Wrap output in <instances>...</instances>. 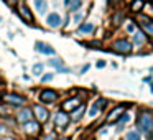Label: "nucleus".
Masks as SVG:
<instances>
[{
    "label": "nucleus",
    "mask_w": 153,
    "mask_h": 140,
    "mask_svg": "<svg viewBox=\"0 0 153 140\" xmlns=\"http://www.w3.org/2000/svg\"><path fill=\"white\" fill-rule=\"evenodd\" d=\"M58 140H69V139H58Z\"/></svg>",
    "instance_id": "obj_33"
},
{
    "label": "nucleus",
    "mask_w": 153,
    "mask_h": 140,
    "mask_svg": "<svg viewBox=\"0 0 153 140\" xmlns=\"http://www.w3.org/2000/svg\"><path fill=\"white\" fill-rule=\"evenodd\" d=\"M35 7H36V10L40 12V13H46L48 5H46V2H45V0H35Z\"/></svg>",
    "instance_id": "obj_20"
},
{
    "label": "nucleus",
    "mask_w": 153,
    "mask_h": 140,
    "mask_svg": "<svg viewBox=\"0 0 153 140\" xmlns=\"http://www.w3.org/2000/svg\"><path fill=\"white\" fill-rule=\"evenodd\" d=\"M81 2H82V0H64V7L69 12H76L77 8L81 7Z\"/></svg>",
    "instance_id": "obj_15"
},
{
    "label": "nucleus",
    "mask_w": 153,
    "mask_h": 140,
    "mask_svg": "<svg viewBox=\"0 0 153 140\" xmlns=\"http://www.w3.org/2000/svg\"><path fill=\"white\" fill-rule=\"evenodd\" d=\"M4 132H5V127L2 125V124H0V133H4Z\"/></svg>",
    "instance_id": "obj_32"
},
{
    "label": "nucleus",
    "mask_w": 153,
    "mask_h": 140,
    "mask_svg": "<svg viewBox=\"0 0 153 140\" xmlns=\"http://www.w3.org/2000/svg\"><path fill=\"white\" fill-rule=\"evenodd\" d=\"M137 125L140 127V130H142L150 140H153V115L150 112H142L138 115Z\"/></svg>",
    "instance_id": "obj_1"
},
{
    "label": "nucleus",
    "mask_w": 153,
    "mask_h": 140,
    "mask_svg": "<svg viewBox=\"0 0 153 140\" xmlns=\"http://www.w3.org/2000/svg\"><path fill=\"white\" fill-rule=\"evenodd\" d=\"M54 139V135H53V133H50V135H46V137H45V140H53Z\"/></svg>",
    "instance_id": "obj_31"
},
{
    "label": "nucleus",
    "mask_w": 153,
    "mask_h": 140,
    "mask_svg": "<svg viewBox=\"0 0 153 140\" xmlns=\"http://www.w3.org/2000/svg\"><path fill=\"white\" fill-rule=\"evenodd\" d=\"M79 33H92L94 31V25L92 23H84V25H81L79 27Z\"/></svg>",
    "instance_id": "obj_21"
},
{
    "label": "nucleus",
    "mask_w": 153,
    "mask_h": 140,
    "mask_svg": "<svg viewBox=\"0 0 153 140\" xmlns=\"http://www.w3.org/2000/svg\"><path fill=\"white\" fill-rule=\"evenodd\" d=\"M145 40H146V36L142 33V31H135V33H133L132 41H133L135 45H143V43H145Z\"/></svg>",
    "instance_id": "obj_18"
},
{
    "label": "nucleus",
    "mask_w": 153,
    "mask_h": 140,
    "mask_svg": "<svg viewBox=\"0 0 153 140\" xmlns=\"http://www.w3.org/2000/svg\"><path fill=\"white\" fill-rule=\"evenodd\" d=\"M18 12H20V15L25 18V20H28L31 23L33 22V15H31V12H30V8L27 7V5H22V7H18Z\"/></svg>",
    "instance_id": "obj_16"
},
{
    "label": "nucleus",
    "mask_w": 153,
    "mask_h": 140,
    "mask_svg": "<svg viewBox=\"0 0 153 140\" xmlns=\"http://www.w3.org/2000/svg\"><path fill=\"white\" fill-rule=\"evenodd\" d=\"M119 2H120V0H109V5H110V7H115Z\"/></svg>",
    "instance_id": "obj_29"
},
{
    "label": "nucleus",
    "mask_w": 153,
    "mask_h": 140,
    "mask_svg": "<svg viewBox=\"0 0 153 140\" xmlns=\"http://www.w3.org/2000/svg\"><path fill=\"white\" fill-rule=\"evenodd\" d=\"M114 50L120 54H128L130 51H132V43L127 41V40H119V41L114 43Z\"/></svg>",
    "instance_id": "obj_2"
},
{
    "label": "nucleus",
    "mask_w": 153,
    "mask_h": 140,
    "mask_svg": "<svg viewBox=\"0 0 153 140\" xmlns=\"http://www.w3.org/2000/svg\"><path fill=\"white\" fill-rule=\"evenodd\" d=\"M41 73H43V64H35L33 66V74H38V76H40Z\"/></svg>",
    "instance_id": "obj_25"
},
{
    "label": "nucleus",
    "mask_w": 153,
    "mask_h": 140,
    "mask_svg": "<svg viewBox=\"0 0 153 140\" xmlns=\"http://www.w3.org/2000/svg\"><path fill=\"white\" fill-rule=\"evenodd\" d=\"M56 99H58V94L53 89H43L40 92V101L43 104H53Z\"/></svg>",
    "instance_id": "obj_4"
},
{
    "label": "nucleus",
    "mask_w": 153,
    "mask_h": 140,
    "mask_svg": "<svg viewBox=\"0 0 153 140\" xmlns=\"http://www.w3.org/2000/svg\"><path fill=\"white\" fill-rule=\"evenodd\" d=\"M140 27L145 30V33L148 35V36H152L153 38V20L152 18H148V17H140Z\"/></svg>",
    "instance_id": "obj_8"
},
{
    "label": "nucleus",
    "mask_w": 153,
    "mask_h": 140,
    "mask_svg": "<svg viewBox=\"0 0 153 140\" xmlns=\"http://www.w3.org/2000/svg\"><path fill=\"white\" fill-rule=\"evenodd\" d=\"M33 112H35V117L38 119V124L46 122V120H48V117H50V115H48L50 112H48V110L45 109L43 106H40V104H36V106L33 107Z\"/></svg>",
    "instance_id": "obj_6"
},
{
    "label": "nucleus",
    "mask_w": 153,
    "mask_h": 140,
    "mask_svg": "<svg viewBox=\"0 0 153 140\" xmlns=\"http://www.w3.org/2000/svg\"><path fill=\"white\" fill-rule=\"evenodd\" d=\"M31 117H33V114H31V109H22L20 112H18V115H17V119H18V122H22L25 125L27 122H30L31 120Z\"/></svg>",
    "instance_id": "obj_10"
},
{
    "label": "nucleus",
    "mask_w": 153,
    "mask_h": 140,
    "mask_svg": "<svg viewBox=\"0 0 153 140\" xmlns=\"http://www.w3.org/2000/svg\"><path fill=\"white\" fill-rule=\"evenodd\" d=\"M50 64H51V66H54V68H58L59 71H66V73H69V69H68V68H64V66H63V61L58 60V58L50 60Z\"/></svg>",
    "instance_id": "obj_19"
},
{
    "label": "nucleus",
    "mask_w": 153,
    "mask_h": 140,
    "mask_svg": "<svg viewBox=\"0 0 153 140\" xmlns=\"http://www.w3.org/2000/svg\"><path fill=\"white\" fill-rule=\"evenodd\" d=\"M4 101L8 104V106H15V107H20V106L25 104V97L17 96V94H5Z\"/></svg>",
    "instance_id": "obj_5"
},
{
    "label": "nucleus",
    "mask_w": 153,
    "mask_h": 140,
    "mask_svg": "<svg viewBox=\"0 0 153 140\" xmlns=\"http://www.w3.org/2000/svg\"><path fill=\"white\" fill-rule=\"evenodd\" d=\"M84 110H86V104H79V107L73 110L71 120H74V122H79V120L82 119V115H84Z\"/></svg>",
    "instance_id": "obj_14"
},
{
    "label": "nucleus",
    "mask_w": 153,
    "mask_h": 140,
    "mask_svg": "<svg viewBox=\"0 0 153 140\" xmlns=\"http://www.w3.org/2000/svg\"><path fill=\"white\" fill-rule=\"evenodd\" d=\"M51 79H53V73H51V74H46V76H43V81H45V83H46V81H51Z\"/></svg>",
    "instance_id": "obj_28"
},
{
    "label": "nucleus",
    "mask_w": 153,
    "mask_h": 140,
    "mask_svg": "<svg viewBox=\"0 0 153 140\" xmlns=\"http://www.w3.org/2000/svg\"><path fill=\"white\" fill-rule=\"evenodd\" d=\"M127 120H128V114H122V115H120V119L117 120V125H119V129H120V127H122L123 124L127 122Z\"/></svg>",
    "instance_id": "obj_24"
},
{
    "label": "nucleus",
    "mask_w": 153,
    "mask_h": 140,
    "mask_svg": "<svg viewBox=\"0 0 153 140\" xmlns=\"http://www.w3.org/2000/svg\"><path fill=\"white\" fill-rule=\"evenodd\" d=\"M128 2H133V0H128Z\"/></svg>",
    "instance_id": "obj_35"
},
{
    "label": "nucleus",
    "mask_w": 153,
    "mask_h": 140,
    "mask_svg": "<svg viewBox=\"0 0 153 140\" xmlns=\"http://www.w3.org/2000/svg\"><path fill=\"white\" fill-rule=\"evenodd\" d=\"M30 140H36V139H30Z\"/></svg>",
    "instance_id": "obj_34"
},
{
    "label": "nucleus",
    "mask_w": 153,
    "mask_h": 140,
    "mask_svg": "<svg viewBox=\"0 0 153 140\" xmlns=\"http://www.w3.org/2000/svg\"><path fill=\"white\" fill-rule=\"evenodd\" d=\"M105 66V61H99V63H97V68H104Z\"/></svg>",
    "instance_id": "obj_30"
},
{
    "label": "nucleus",
    "mask_w": 153,
    "mask_h": 140,
    "mask_svg": "<svg viewBox=\"0 0 153 140\" xmlns=\"http://www.w3.org/2000/svg\"><path fill=\"white\" fill-rule=\"evenodd\" d=\"M105 106H107V101H105V99L96 101V102H94V106L91 107V110H89V115H91V117H96L102 109H105Z\"/></svg>",
    "instance_id": "obj_9"
},
{
    "label": "nucleus",
    "mask_w": 153,
    "mask_h": 140,
    "mask_svg": "<svg viewBox=\"0 0 153 140\" xmlns=\"http://www.w3.org/2000/svg\"><path fill=\"white\" fill-rule=\"evenodd\" d=\"M127 30H128L130 33H135V30H137V25H135V23H130L128 27H127Z\"/></svg>",
    "instance_id": "obj_26"
},
{
    "label": "nucleus",
    "mask_w": 153,
    "mask_h": 140,
    "mask_svg": "<svg viewBox=\"0 0 153 140\" xmlns=\"http://www.w3.org/2000/svg\"><path fill=\"white\" fill-rule=\"evenodd\" d=\"M48 27H51V28H58V27H61V17L58 13H50L48 15Z\"/></svg>",
    "instance_id": "obj_13"
},
{
    "label": "nucleus",
    "mask_w": 153,
    "mask_h": 140,
    "mask_svg": "<svg viewBox=\"0 0 153 140\" xmlns=\"http://www.w3.org/2000/svg\"><path fill=\"white\" fill-rule=\"evenodd\" d=\"M143 7V2L142 0H133L132 5H130V8H132V12H140Z\"/></svg>",
    "instance_id": "obj_22"
},
{
    "label": "nucleus",
    "mask_w": 153,
    "mask_h": 140,
    "mask_svg": "<svg viewBox=\"0 0 153 140\" xmlns=\"http://www.w3.org/2000/svg\"><path fill=\"white\" fill-rule=\"evenodd\" d=\"M25 132H27L28 135H36V133H40V124L33 122V120L27 122L25 124Z\"/></svg>",
    "instance_id": "obj_11"
},
{
    "label": "nucleus",
    "mask_w": 153,
    "mask_h": 140,
    "mask_svg": "<svg viewBox=\"0 0 153 140\" xmlns=\"http://www.w3.org/2000/svg\"><path fill=\"white\" fill-rule=\"evenodd\" d=\"M120 20H122V15H115V17H114V23H115V25H120V23H122Z\"/></svg>",
    "instance_id": "obj_27"
},
{
    "label": "nucleus",
    "mask_w": 153,
    "mask_h": 140,
    "mask_svg": "<svg viewBox=\"0 0 153 140\" xmlns=\"http://www.w3.org/2000/svg\"><path fill=\"white\" fill-rule=\"evenodd\" d=\"M68 122H69V115H68L64 110H59V112L54 115V124H56L58 129H64V127L68 125Z\"/></svg>",
    "instance_id": "obj_7"
},
{
    "label": "nucleus",
    "mask_w": 153,
    "mask_h": 140,
    "mask_svg": "<svg viewBox=\"0 0 153 140\" xmlns=\"http://www.w3.org/2000/svg\"><path fill=\"white\" fill-rule=\"evenodd\" d=\"M128 106H130V104H122V106L115 107V109H114L112 112H110V115L105 119V122H107V124H114V122H117V120L120 119V115L123 114V110H125Z\"/></svg>",
    "instance_id": "obj_3"
},
{
    "label": "nucleus",
    "mask_w": 153,
    "mask_h": 140,
    "mask_svg": "<svg viewBox=\"0 0 153 140\" xmlns=\"http://www.w3.org/2000/svg\"><path fill=\"white\" fill-rule=\"evenodd\" d=\"M35 46H36V51H40L43 54H54V48H51L50 45L43 43V41H36Z\"/></svg>",
    "instance_id": "obj_12"
},
{
    "label": "nucleus",
    "mask_w": 153,
    "mask_h": 140,
    "mask_svg": "<svg viewBox=\"0 0 153 140\" xmlns=\"http://www.w3.org/2000/svg\"><path fill=\"white\" fill-rule=\"evenodd\" d=\"M123 140H140V133L137 132V130H130V132L125 135Z\"/></svg>",
    "instance_id": "obj_23"
},
{
    "label": "nucleus",
    "mask_w": 153,
    "mask_h": 140,
    "mask_svg": "<svg viewBox=\"0 0 153 140\" xmlns=\"http://www.w3.org/2000/svg\"><path fill=\"white\" fill-rule=\"evenodd\" d=\"M79 101H81L79 97H73V99L66 101V102L63 104V109L66 110V112H68V110H73L76 106H79Z\"/></svg>",
    "instance_id": "obj_17"
}]
</instances>
